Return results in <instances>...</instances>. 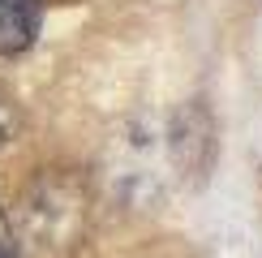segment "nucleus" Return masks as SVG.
I'll use <instances>...</instances> for the list:
<instances>
[{
    "instance_id": "f03ea898",
    "label": "nucleus",
    "mask_w": 262,
    "mask_h": 258,
    "mask_svg": "<svg viewBox=\"0 0 262 258\" xmlns=\"http://www.w3.org/2000/svg\"><path fill=\"white\" fill-rule=\"evenodd\" d=\"M43 0H0V56H21L39 35Z\"/></svg>"
},
{
    "instance_id": "7ed1b4c3",
    "label": "nucleus",
    "mask_w": 262,
    "mask_h": 258,
    "mask_svg": "<svg viewBox=\"0 0 262 258\" xmlns=\"http://www.w3.org/2000/svg\"><path fill=\"white\" fill-rule=\"evenodd\" d=\"M9 134H13V103L0 95V142H5Z\"/></svg>"
},
{
    "instance_id": "20e7f679",
    "label": "nucleus",
    "mask_w": 262,
    "mask_h": 258,
    "mask_svg": "<svg viewBox=\"0 0 262 258\" xmlns=\"http://www.w3.org/2000/svg\"><path fill=\"white\" fill-rule=\"evenodd\" d=\"M0 258H17V254H13V250L5 245V236H0Z\"/></svg>"
},
{
    "instance_id": "f257e3e1",
    "label": "nucleus",
    "mask_w": 262,
    "mask_h": 258,
    "mask_svg": "<svg viewBox=\"0 0 262 258\" xmlns=\"http://www.w3.org/2000/svg\"><path fill=\"white\" fill-rule=\"evenodd\" d=\"M168 146H172L177 168L193 172V177H202V172L211 168V159H215V125H211V112H206V107H198V103L181 107V112L172 116Z\"/></svg>"
}]
</instances>
